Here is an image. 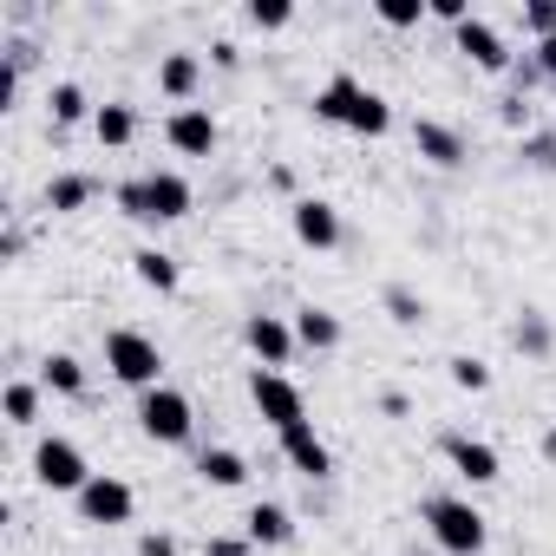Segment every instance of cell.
<instances>
[{
    "label": "cell",
    "mask_w": 556,
    "mask_h": 556,
    "mask_svg": "<svg viewBox=\"0 0 556 556\" xmlns=\"http://www.w3.org/2000/svg\"><path fill=\"white\" fill-rule=\"evenodd\" d=\"M242 348H249L262 367L282 374V367H289V354H295L302 341H295V321H289V315H249V321H242Z\"/></svg>",
    "instance_id": "4fadbf2b"
},
{
    "label": "cell",
    "mask_w": 556,
    "mask_h": 556,
    "mask_svg": "<svg viewBox=\"0 0 556 556\" xmlns=\"http://www.w3.org/2000/svg\"><path fill=\"white\" fill-rule=\"evenodd\" d=\"M523 34L530 40H556V0H523Z\"/></svg>",
    "instance_id": "d6a6232c"
},
{
    "label": "cell",
    "mask_w": 556,
    "mask_h": 556,
    "mask_svg": "<svg viewBox=\"0 0 556 556\" xmlns=\"http://www.w3.org/2000/svg\"><path fill=\"white\" fill-rule=\"evenodd\" d=\"M452 47H458V53H465V60H471L478 73H510V66H517L510 40H504V34H497V27L484 21V14H471L465 27H452Z\"/></svg>",
    "instance_id": "8fae6325"
},
{
    "label": "cell",
    "mask_w": 556,
    "mask_h": 556,
    "mask_svg": "<svg viewBox=\"0 0 556 556\" xmlns=\"http://www.w3.org/2000/svg\"><path fill=\"white\" fill-rule=\"evenodd\" d=\"M92 197H99V177H92V170H53L47 190H40V203H47L53 216H79Z\"/></svg>",
    "instance_id": "ac0fdd59"
},
{
    "label": "cell",
    "mask_w": 556,
    "mask_h": 556,
    "mask_svg": "<svg viewBox=\"0 0 556 556\" xmlns=\"http://www.w3.org/2000/svg\"><path fill=\"white\" fill-rule=\"evenodd\" d=\"M40 387L60 400H86V361L79 354H47L40 361Z\"/></svg>",
    "instance_id": "d4e9b609"
},
{
    "label": "cell",
    "mask_w": 556,
    "mask_h": 556,
    "mask_svg": "<svg viewBox=\"0 0 556 556\" xmlns=\"http://www.w3.org/2000/svg\"><path fill=\"white\" fill-rule=\"evenodd\" d=\"M138 432H144L151 445H190V432H197L190 393H177L170 380L151 387V393H138Z\"/></svg>",
    "instance_id": "8992f818"
},
{
    "label": "cell",
    "mask_w": 556,
    "mask_h": 556,
    "mask_svg": "<svg viewBox=\"0 0 556 556\" xmlns=\"http://www.w3.org/2000/svg\"><path fill=\"white\" fill-rule=\"evenodd\" d=\"M92 138H99L105 151H125V144L138 138V112H131L125 99H105V105L92 112Z\"/></svg>",
    "instance_id": "603a6c76"
},
{
    "label": "cell",
    "mask_w": 556,
    "mask_h": 556,
    "mask_svg": "<svg viewBox=\"0 0 556 556\" xmlns=\"http://www.w3.org/2000/svg\"><path fill=\"white\" fill-rule=\"evenodd\" d=\"M315 118H321V125H341V131H354V138H387V131H393L387 92L361 86L354 73H334V79L315 92Z\"/></svg>",
    "instance_id": "7a4b0ae2"
},
{
    "label": "cell",
    "mask_w": 556,
    "mask_h": 556,
    "mask_svg": "<svg viewBox=\"0 0 556 556\" xmlns=\"http://www.w3.org/2000/svg\"><path fill=\"white\" fill-rule=\"evenodd\" d=\"M426 530L445 556H484V543H491V517L471 497H452V491L426 497Z\"/></svg>",
    "instance_id": "277c9868"
},
{
    "label": "cell",
    "mask_w": 556,
    "mask_h": 556,
    "mask_svg": "<svg viewBox=\"0 0 556 556\" xmlns=\"http://www.w3.org/2000/svg\"><path fill=\"white\" fill-rule=\"evenodd\" d=\"M92 112H99V105L86 99V86H79V79H53V86H47V118H53L60 131H66V125H86Z\"/></svg>",
    "instance_id": "7402d4cb"
},
{
    "label": "cell",
    "mask_w": 556,
    "mask_h": 556,
    "mask_svg": "<svg viewBox=\"0 0 556 556\" xmlns=\"http://www.w3.org/2000/svg\"><path fill=\"white\" fill-rule=\"evenodd\" d=\"M164 144H170L177 157H216L223 125H216V112H210V105H177V112L164 118Z\"/></svg>",
    "instance_id": "9c48e42d"
},
{
    "label": "cell",
    "mask_w": 556,
    "mask_h": 556,
    "mask_svg": "<svg viewBox=\"0 0 556 556\" xmlns=\"http://www.w3.org/2000/svg\"><path fill=\"white\" fill-rule=\"evenodd\" d=\"M289 321H295V341H302L308 354H334V348H341V315H334V308H315V302H302Z\"/></svg>",
    "instance_id": "d6986e66"
},
{
    "label": "cell",
    "mask_w": 556,
    "mask_h": 556,
    "mask_svg": "<svg viewBox=\"0 0 556 556\" xmlns=\"http://www.w3.org/2000/svg\"><path fill=\"white\" fill-rule=\"evenodd\" d=\"M242 536H249L255 549H289V543H295V517H289V504L255 497V504L242 510Z\"/></svg>",
    "instance_id": "9a60e30c"
},
{
    "label": "cell",
    "mask_w": 556,
    "mask_h": 556,
    "mask_svg": "<svg viewBox=\"0 0 556 556\" xmlns=\"http://www.w3.org/2000/svg\"><path fill=\"white\" fill-rule=\"evenodd\" d=\"M439 452H445V465H452L465 484H497V478H504L497 445H491V439H478V432H445V439H439Z\"/></svg>",
    "instance_id": "30bf717a"
},
{
    "label": "cell",
    "mask_w": 556,
    "mask_h": 556,
    "mask_svg": "<svg viewBox=\"0 0 556 556\" xmlns=\"http://www.w3.org/2000/svg\"><path fill=\"white\" fill-rule=\"evenodd\" d=\"M380 413H387V419H406V413H413V400H406L400 387H387V393H380Z\"/></svg>",
    "instance_id": "f35d334b"
},
{
    "label": "cell",
    "mask_w": 556,
    "mask_h": 556,
    "mask_svg": "<svg viewBox=\"0 0 556 556\" xmlns=\"http://www.w3.org/2000/svg\"><path fill=\"white\" fill-rule=\"evenodd\" d=\"M203 556H255V543L242 530H216V536H203Z\"/></svg>",
    "instance_id": "836d02e7"
},
{
    "label": "cell",
    "mask_w": 556,
    "mask_h": 556,
    "mask_svg": "<svg viewBox=\"0 0 556 556\" xmlns=\"http://www.w3.org/2000/svg\"><path fill=\"white\" fill-rule=\"evenodd\" d=\"M380 308H387L393 328H419V321H426V295H419L413 282H387V289H380Z\"/></svg>",
    "instance_id": "4316f807"
},
{
    "label": "cell",
    "mask_w": 556,
    "mask_h": 556,
    "mask_svg": "<svg viewBox=\"0 0 556 556\" xmlns=\"http://www.w3.org/2000/svg\"><path fill=\"white\" fill-rule=\"evenodd\" d=\"M40 400H47V387L40 380H8V393H0V413H8V426H40Z\"/></svg>",
    "instance_id": "484cf974"
},
{
    "label": "cell",
    "mask_w": 556,
    "mask_h": 556,
    "mask_svg": "<svg viewBox=\"0 0 556 556\" xmlns=\"http://www.w3.org/2000/svg\"><path fill=\"white\" fill-rule=\"evenodd\" d=\"M112 203H118L131 223H144V229H170V223H184V216L197 210V190H190L184 170H144V177H125V184L112 190Z\"/></svg>",
    "instance_id": "6da1fadb"
},
{
    "label": "cell",
    "mask_w": 556,
    "mask_h": 556,
    "mask_svg": "<svg viewBox=\"0 0 556 556\" xmlns=\"http://www.w3.org/2000/svg\"><path fill=\"white\" fill-rule=\"evenodd\" d=\"M413 151H419L426 164H439V170H458V164H465V138H458L445 118H413Z\"/></svg>",
    "instance_id": "e0dca14e"
},
{
    "label": "cell",
    "mask_w": 556,
    "mask_h": 556,
    "mask_svg": "<svg viewBox=\"0 0 556 556\" xmlns=\"http://www.w3.org/2000/svg\"><path fill=\"white\" fill-rule=\"evenodd\" d=\"M99 354H105V374H112L118 387H131V393L164 387V348H157L151 334H138V328H105Z\"/></svg>",
    "instance_id": "3957f363"
},
{
    "label": "cell",
    "mask_w": 556,
    "mask_h": 556,
    "mask_svg": "<svg viewBox=\"0 0 556 556\" xmlns=\"http://www.w3.org/2000/svg\"><path fill=\"white\" fill-rule=\"evenodd\" d=\"M289 229H295V242L315 249V255L341 249V210H334L328 197H295V203H289Z\"/></svg>",
    "instance_id": "7c38bea8"
},
{
    "label": "cell",
    "mask_w": 556,
    "mask_h": 556,
    "mask_svg": "<svg viewBox=\"0 0 556 556\" xmlns=\"http://www.w3.org/2000/svg\"><path fill=\"white\" fill-rule=\"evenodd\" d=\"M249 406L262 413V426H268V432H289V426H302V419H308L302 387H295L289 374H275V367H255V374H249Z\"/></svg>",
    "instance_id": "52a82bcc"
},
{
    "label": "cell",
    "mask_w": 556,
    "mask_h": 556,
    "mask_svg": "<svg viewBox=\"0 0 556 556\" xmlns=\"http://www.w3.org/2000/svg\"><path fill=\"white\" fill-rule=\"evenodd\" d=\"M197 478L216 484V491H242V484H249V458H242L236 445H203V452H197Z\"/></svg>",
    "instance_id": "ffe728a7"
},
{
    "label": "cell",
    "mask_w": 556,
    "mask_h": 556,
    "mask_svg": "<svg viewBox=\"0 0 556 556\" xmlns=\"http://www.w3.org/2000/svg\"><path fill=\"white\" fill-rule=\"evenodd\" d=\"M445 374H452V387H458V393H484V387H491V367H484L478 354H452V361H445Z\"/></svg>",
    "instance_id": "f546056e"
},
{
    "label": "cell",
    "mask_w": 556,
    "mask_h": 556,
    "mask_svg": "<svg viewBox=\"0 0 556 556\" xmlns=\"http://www.w3.org/2000/svg\"><path fill=\"white\" fill-rule=\"evenodd\" d=\"M242 21H249L255 34H282V27L295 21V8H289V0H249V8H242Z\"/></svg>",
    "instance_id": "f1b7e54d"
},
{
    "label": "cell",
    "mask_w": 556,
    "mask_h": 556,
    "mask_svg": "<svg viewBox=\"0 0 556 556\" xmlns=\"http://www.w3.org/2000/svg\"><path fill=\"white\" fill-rule=\"evenodd\" d=\"M131 275H138L144 289H157V295H177V282H184L177 255H170V249H157V242H144V249L131 255Z\"/></svg>",
    "instance_id": "44dd1931"
},
{
    "label": "cell",
    "mask_w": 556,
    "mask_h": 556,
    "mask_svg": "<svg viewBox=\"0 0 556 556\" xmlns=\"http://www.w3.org/2000/svg\"><path fill=\"white\" fill-rule=\"evenodd\" d=\"M92 478H99V471L86 465L79 439H66V432H40V439H34V484H40V491H66V497H79Z\"/></svg>",
    "instance_id": "5b68a950"
},
{
    "label": "cell",
    "mask_w": 556,
    "mask_h": 556,
    "mask_svg": "<svg viewBox=\"0 0 556 556\" xmlns=\"http://www.w3.org/2000/svg\"><path fill=\"white\" fill-rule=\"evenodd\" d=\"M210 66H216V73H236V66H242V47H236V40H210Z\"/></svg>",
    "instance_id": "74e56055"
},
{
    "label": "cell",
    "mask_w": 556,
    "mask_h": 556,
    "mask_svg": "<svg viewBox=\"0 0 556 556\" xmlns=\"http://www.w3.org/2000/svg\"><path fill=\"white\" fill-rule=\"evenodd\" d=\"M549 105H556V86H549Z\"/></svg>",
    "instance_id": "b9f144b4"
},
{
    "label": "cell",
    "mask_w": 556,
    "mask_h": 556,
    "mask_svg": "<svg viewBox=\"0 0 556 556\" xmlns=\"http://www.w3.org/2000/svg\"><path fill=\"white\" fill-rule=\"evenodd\" d=\"M275 445H282V458H289L308 484H321V478L334 471V452H328V439L315 432V419H302V426H289V432H275Z\"/></svg>",
    "instance_id": "5bb4252c"
},
{
    "label": "cell",
    "mask_w": 556,
    "mask_h": 556,
    "mask_svg": "<svg viewBox=\"0 0 556 556\" xmlns=\"http://www.w3.org/2000/svg\"><path fill=\"white\" fill-rule=\"evenodd\" d=\"M374 14H380V27H393V34H406V27H419V21H426L432 8H426V0H380V8H374Z\"/></svg>",
    "instance_id": "4dcf8cb0"
},
{
    "label": "cell",
    "mask_w": 556,
    "mask_h": 556,
    "mask_svg": "<svg viewBox=\"0 0 556 556\" xmlns=\"http://www.w3.org/2000/svg\"><path fill=\"white\" fill-rule=\"evenodd\" d=\"M138 556H177V536L170 530H138Z\"/></svg>",
    "instance_id": "d590c367"
},
{
    "label": "cell",
    "mask_w": 556,
    "mask_h": 556,
    "mask_svg": "<svg viewBox=\"0 0 556 556\" xmlns=\"http://www.w3.org/2000/svg\"><path fill=\"white\" fill-rule=\"evenodd\" d=\"M21 249H27V236H21V229H14V223H8V236H0V255H8V262H14V255H21Z\"/></svg>",
    "instance_id": "ab89813d"
},
{
    "label": "cell",
    "mask_w": 556,
    "mask_h": 556,
    "mask_svg": "<svg viewBox=\"0 0 556 556\" xmlns=\"http://www.w3.org/2000/svg\"><path fill=\"white\" fill-rule=\"evenodd\" d=\"M432 8V21H445V27H465L471 21V0H426Z\"/></svg>",
    "instance_id": "e575fe53"
},
{
    "label": "cell",
    "mask_w": 556,
    "mask_h": 556,
    "mask_svg": "<svg viewBox=\"0 0 556 556\" xmlns=\"http://www.w3.org/2000/svg\"><path fill=\"white\" fill-rule=\"evenodd\" d=\"M497 118H504V125H510L517 138H523V131H536V112H530V92H504V99H497Z\"/></svg>",
    "instance_id": "1f68e13d"
},
{
    "label": "cell",
    "mask_w": 556,
    "mask_h": 556,
    "mask_svg": "<svg viewBox=\"0 0 556 556\" xmlns=\"http://www.w3.org/2000/svg\"><path fill=\"white\" fill-rule=\"evenodd\" d=\"M73 504H79V523H92V530H118V523L138 517V491H131L118 471H99Z\"/></svg>",
    "instance_id": "ba28073f"
},
{
    "label": "cell",
    "mask_w": 556,
    "mask_h": 556,
    "mask_svg": "<svg viewBox=\"0 0 556 556\" xmlns=\"http://www.w3.org/2000/svg\"><path fill=\"white\" fill-rule=\"evenodd\" d=\"M157 92H164L170 105H197V92H203V53L170 47V53L157 60Z\"/></svg>",
    "instance_id": "2e32d148"
},
{
    "label": "cell",
    "mask_w": 556,
    "mask_h": 556,
    "mask_svg": "<svg viewBox=\"0 0 556 556\" xmlns=\"http://www.w3.org/2000/svg\"><path fill=\"white\" fill-rule=\"evenodd\" d=\"M517 157H523L530 170L556 177V125H536V131H523V138H517Z\"/></svg>",
    "instance_id": "83f0119b"
},
{
    "label": "cell",
    "mask_w": 556,
    "mask_h": 556,
    "mask_svg": "<svg viewBox=\"0 0 556 556\" xmlns=\"http://www.w3.org/2000/svg\"><path fill=\"white\" fill-rule=\"evenodd\" d=\"M510 348L530 354V361H549V354H556V328H549V315H543V308H523V315L510 321Z\"/></svg>",
    "instance_id": "cb8c5ba5"
},
{
    "label": "cell",
    "mask_w": 556,
    "mask_h": 556,
    "mask_svg": "<svg viewBox=\"0 0 556 556\" xmlns=\"http://www.w3.org/2000/svg\"><path fill=\"white\" fill-rule=\"evenodd\" d=\"M523 60L536 66V79H549V86H556V40H536V47H530Z\"/></svg>",
    "instance_id": "8d00e7d4"
},
{
    "label": "cell",
    "mask_w": 556,
    "mask_h": 556,
    "mask_svg": "<svg viewBox=\"0 0 556 556\" xmlns=\"http://www.w3.org/2000/svg\"><path fill=\"white\" fill-rule=\"evenodd\" d=\"M543 458H556V432H543Z\"/></svg>",
    "instance_id": "60d3db41"
}]
</instances>
